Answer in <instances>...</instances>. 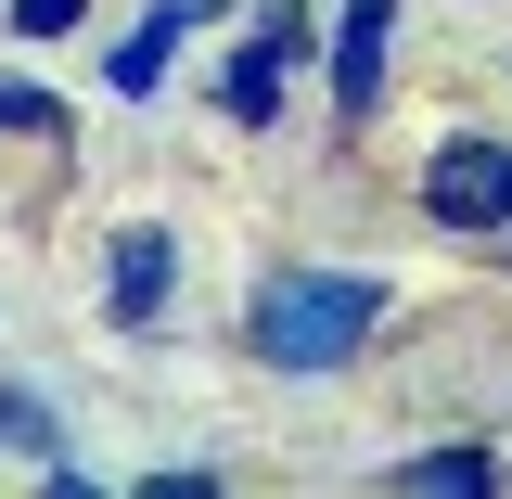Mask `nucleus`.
<instances>
[{"label": "nucleus", "instance_id": "f257e3e1", "mask_svg": "<svg viewBox=\"0 0 512 499\" xmlns=\"http://www.w3.org/2000/svg\"><path fill=\"white\" fill-rule=\"evenodd\" d=\"M384 320V282H359V269H295V282H269L256 295V359L269 372H346L359 359V333Z\"/></svg>", "mask_w": 512, "mask_h": 499}, {"label": "nucleus", "instance_id": "9b49d317", "mask_svg": "<svg viewBox=\"0 0 512 499\" xmlns=\"http://www.w3.org/2000/svg\"><path fill=\"white\" fill-rule=\"evenodd\" d=\"M500 244H512V231H500Z\"/></svg>", "mask_w": 512, "mask_h": 499}, {"label": "nucleus", "instance_id": "6e6552de", "mask_svg": "<svg viewBox=\"0 0 512 499\" xmlns=\"http://www.w3.org/2000/svg\"><path fill=\"white\" fill-rule=\"evenodd\" d=\"M0 448H26V461H52V448H64L52 397H26V384H0Z\"/></svg>", "mask_w": 512, "mask_h": 499}, {"label": "nucleus", "instance_id": "20e7f679", "mask_svg": "<svg viewBox=\"0 0 512 499\" xmlns=\"http://www.w3.org/2000/svg\"><path fill=\"white\" fill-rule=\"evenodd\" d=\"M192 26H218V0H154V13H141V26L116 39V64H103V90H128V103H141V90H154V77L180 64V39H192Z\"/></svg>", "mask_w": 512, "mask_h": 499}, {"label": "nucleus", "instance_id": "9d476101", "mask_svg": "<svg viewBox=\"0 0 512 499\" xmlns=\"http://www.w3.org/2000/svg\"><path fill=\"white\" fill-rule=\"evenodd\" d=\"M77 26V0H13V39H64Z\"/></svg>", "mask_w": 512, "mask_h": 499}, {"label": "nucleus", "instance_id": "0eeeda50", "mask_svg": "<svg viewBox=\"0 0 512 499\" xmlns=\"http://www.w3.org/2000/svg\"><path fill=\"white\" fill-rule=\"evenodd\" d=\"M308 0H282V13H256V39H244V64H269V77H295V64H308Z\"/></svg>", "mask_w": 512, "mask_h": 499}, {"label": "nucleus", "instance_id": "1a4fd4ad", "mask_svg": "<svg viewBox=\"0 0 512 499\" xmlns=\"http://www.w3.org/2000/svg\"><path fill=\"white\" fill-rule=\"evenodd\" d=\"M0 128H64L52 90H26V77H0Z\"/></svg>", "mask_w": 512, "mask_h": 499}, {"label": "nucleus", "instance_id": "423d86ee", "mask_svg": "<svg viewBox=\"0 0 512 499\" xmlns=\"http://www.w3.org/2000/svg\"><path fill=\"white\" fill-rule=\"evenodd\" d=\"M397 487H423V499H487V487H500V448H423V461H397Z\"/></svg>", "mask_w": 512, "mask_h": 499}, {"label": "nucleus", "instance_id": "7ed1b4c3", "mask_svg": "<svg viewBox=\"0 0 512 499\" xmlns=\"http://www.w3.org/2000/svg\"><path fill=\"white\" fill-rule=\"evenodd\" d=\"M384 39H397V0H346L333 13V116L346 128L384 103Z\"/></svg>", "mask_w": 512, "mask_h": 499}, {"label": "nucleus", "instance_id": "f03ea898", "mask_svg": "<svg viewBox=\"0 0 512 499\" xmlns=\"http://www.w3.org/2000/svg\"><path fill=\"white\" fill-rule=\"evenodd\" d=\"M423 231H461V244H500L512 231V141L461 128L423 154Z\"/></svg>", "mask_w": 512, "mask_h": 499}, {"label": "nucleus", "instance_id": "39448f33", "mask_svg": "<svg viewBox=\"0 0 512 499\" xmlns=\"http://www.w3.org/2000/svg\"><path fill=\"white\" fill-rule=\"evenodd\" d=\"M167 269H180V244L141 218V231H116V333H141V320L167 308Z\"/></svg>", "mask_w": 512, "mask_h": 499}]
</instances>
